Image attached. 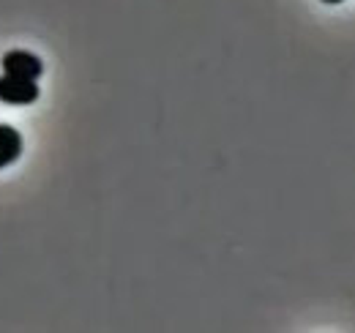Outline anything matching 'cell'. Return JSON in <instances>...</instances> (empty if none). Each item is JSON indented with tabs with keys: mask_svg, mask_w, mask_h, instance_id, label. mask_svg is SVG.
Instances as JSON below:
<instances>
[{
	"mask_svg": "<svg viewBox=\"0 0 355 333\" xmlns=\"http://www.w3.org/2000/svg\"><path fill=\"white\" fill-rule=\"evenodd\" d=\"M3 66V74H11V77H25V80H39L44 74V63L39 55L28 52V49H11L3 55L0 60Z\"/></svg>",
	"mask_w": 355,
	"mask_h": 333,
	"instance_id": "cell-1",
	"label": "cell"
},
{
	"mask_svg": "<svg viewBox=\"0 0 355 333\" xmlns=\"http://www.w3.org/2000/svg\"><path fill=\"white\" fill-rule=\"evenodd\" d=\"M39 99V83L36 80H25V77H11L3 74L0 77V101L3 104H14V107H28Z\"/></svg>",
	"mask_w": 355,
	"mask_h": 333,
	"instance_id": "cell-2",
	"label": "cell"
},
{
	"mask_svg": "<svg viewBox=\"0 0 355 333\" xmlns=\"http://www.w3.org/2000/svg\"><path fill=\"white\" fill-rule=\"evenodd\" d=\"M22 156V134L8 123H0V169Z\"/></svg>",
	"mask_w": 355,
	"mask_h": 333,
	"instance_id": "cell-3",
	"label": "cell"
},
{
	"mask_svg": "<svg viewBox=\"0 0 355 333\" xmlns=\"http://www.w3.org/2000/svg\"><path fill=\"white\" fill-rule=\"evenodd\" d=\"M322 3H331L334 6V3H342V0H322Z\"/></svg>",
	"mask_w": 355,
	"mask_h": 333,
	"instance_id": "cell-4",
	"label": "cell"
}]
</instances>
